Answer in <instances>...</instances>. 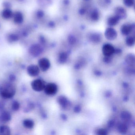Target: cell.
<instances>
[{
    "label": "cell",
    "instance_id": "30",
    "mask_svg": "<svg viewBox=\"0 0 135 135\" xmlns=\"http://www.w3.org/2000/svg\"><path fill=\"white\" fill-rule=\"evenodd\" d=\"M16 76L14 74H11L9 76V80L10 82H14L16 80Z\"/></svg>",
    "mask_w": 135,
    "mask_h": 135
},
{
    "label": "cell",
    "instance_id": "4",
    "mask_svg": "<svg viewBox=\"0 0 135 135\" xmlns=\"http://www.w3.org/2000/svg\"><path fill=\"white\" fill-rule=\"evenodd\" d=\"M102 51L105 57H111L115 53V49L111 44H105L102 47Z\"/></svg>",
    "mask_w": 135,
    "mask_h": 135
},
{
    "label": "cell",
    "instance_id": "26",
    "mask_svg": "<svg viewBox=\"0 0 135 135\" xmlns=\"http://www.w3.org/2000/svg\"><path fill=\"white\" fill-rule=\"evenodd\" d=\"M35 104L33 102H30L28 103L27 107L24 109V111L25 113H28L35 108Z\"/></svg>",
    "mask_w": 135,
    "mask_h": 135
},
{
    "label": "cell",
    "instance_id": "13",
    "mask_svg": "<svg viewBox=\"0 0 135 135\" xmlns=\"http://www.w3.org/2000/svg\"><path fill=\"white\" fill-rule=\"evenodd\" d=\"M57 101L58 103L63 109L68 108V106L70 104L69 101L66 97L62 95L58 97Z\"/></svg>",
    "mask_w": 135,
    "mask_h": 135
},
{
    "label": "cell",
    "instance_id": "2",
    "mask_svg": "<svg viewBox=\"0 0 135 135\" xmlns=\"http://www.w3.org/2000/svg\"><path fill=\"white\" fill-rule=\"evenodd\" d=\"M46 84L45 82L41 79H36L31 83V86L34 91L41 92L44 90Z\"/></svg>",
    "mask_w": 135,
    "mask_h": 135
},
{
    "label": "cell",
    "instance_id": "27",
    "mask_svg": "<svg viewBox=\"0 0 135 135\" xmlns=\"http://www.w3.org/2000/svg\"><path fill=\"white\" fill-rule=\"evenodd\" d=\"M124 4L128 7H132L135 3L134 0H123Z\"/></svg>",
    "mask_w": 135,
    "mask_h": 135
},
{
    "label": "cell",
    "instance_id": "7",
    "mask_svg": "<svg viewBox=\"0 0 135 135\" xmlns=\"http://www.w3.org/2000/svg\"><path fill=\"white\" fill-rule=\"evenodd\" d=\"M40 71L39 67L34 64L30 65L27 68V73L31 77L37 76L40 73Z\"/></svg>",
    "mask_w": 135,
    "mask_h": 135
},
{
    "label": "cell",
    "instance_id": "35",
    "mask_svg": "<svg viewBox=\"0 0 135 135\" xmlns=\"http://www.w3.org/2000/svg\"><path fill=\"white\" fill-rule=\"evenodd\" d=\"M85 1H88V0H85Z\"/></svg>",
    "mask_w": 135,
    "mask_h": 135
},
{
    "label": "cell",
    "instance_id": "32",
    "mask_svg": "<svg viewBox=\"0 0 135 135\" xmlns=\"http://www.w3.org/2000/svg\"><path fill=\"white\" fill-rule=\"evenodd\" d=\"M4 108V104L3 102L0 101V111L3 110Z\"/></svg>",
    "mask_w": 135,
    "mask_h": 135
},
{
    "label": "cell",
    "instance_id": "8",
    "mask_svg": "<svg viewBox=\"0 0 135 135\" xmlns=\"http://www.w3.org/2000/svg\"><path fill=\"white\" fill-rule=\"evenodd\" d=\"M43 49L38 44H35L31 46L29 49V53L34 57L38 56L42 53Z\"/></svg>",
    "mask_w": 135,
    "mask_h": 135
},
{
    "label": "cell",
    "instance_id": "17",
    "mask_svg": "<svg viewBox=\"0 0 135 135\" xmlns=\"http://www.w3.org/2000/svg\"><path fill=\"white\" fill-rule=\"evenodd\" d=\"M11 133V129L8 126L6 125L0 126V135H8Z\"/></svg>",
    "mask_w": 135,
    "mask_h": 135
},
{
    "label": "cell",
    "instance_id": "31",
    "mask_svg": "<svg viewBox=\"0 0 135 135\" xmlns=\"http://www.w3.org/2000/svg\"><path fill=\"white\" fill-rule=\"evenodd\" d=\"M12 37H10V40L12 41H16L18 39V38L16 36L12 35Z\"/></svg>",
    "mask_w": 135,
    "mask_h": 135
},
{
    "label": "cell",
    "instance_id": "12",
    "mask_svg": "<svg viewBox=\"0 0 135 135\" xmlns=\"http://www.w3.org/2000/svg\"><path fill=\"white\" fill-rule=\"evenodd\" d=\"M11 114L7 111H3L0 114V122H8L11 119Z\"/></svg>",
    "mask_w": 135,
    "mask_h": 135
},
{
    "label": "cell",
    "instance_id": "1",
    "mask_svg": "<svg viewBox=\"0 0 135 135\" xmlns=\"http://www.w3.org/2000/svg\"><path fill=\"white\" fill-rule=\"evenodd\" d=\"M16 93L15 86L11 82H4L0 84V96L4 99L12 98Z\"/></svg>",
    "mask_w": 135,
    "mask_h": 135
},
{
    "label": "cell",
    "instance_id": "3",
    "mask_svg": "<svg viewBox=\"0 0 135 135\" xmlns=\"http://www.w3.org/2000/svg\"><path fill=\"white\" fill-rule=\"evenodd\" d=\"M44 90L47 95H54L57 93L58 87L55 83L51 82L46 84Z\"/></svg>",
    "mask_w": 135,
    "mask_h": 135
},
{
    "label": "cell",
    "instance_id": "9",
    "mask_svg": "<svg viewBox=\"0 0 135 135\" xmlns=\"http://www.w3.org/2000/svg\"><path fill=\"white\" fill-rule=\"evenodd\" d=\"M115 16L120 20L124 19L127 17V12L125 9L121 6L116 7L114 10Z\"/></svg>",
    "mask_w": 135,
    "mask_h": 135
},
{
    "label": "cell",
    "instance_id": "21",
    "mask_svg": "<svg viewBox=\"0 0 135 135\" xmlns=\"http://www.w3.org/2000/svg\"><path fill=\"white\" fill-rule=\"evenodd\" d=\"M120 117L122 120L124 121H128L131 118V115L130 113L127 111H123L122 112Z\"/></svg>",
    "mask_w": 135,
    "mask_h": 135
},
{
    "label": "cell",
    "instance_id": "22",
    "mask_svg": "<svg viewBox=\"0 0 135 135\" xmlns=\"http://www.w3.org/2000/svg\"><path fill=\"white\" fill-rule=\"evenodd\" d=\"M68 54L66 52H63L60 54L59 56V61L60 63H63L65 62L68 59Z\"/></svg>",
    "mask_w": 135,
    "mask_h": 135
},
{
    "label": "cell",
    "instance_id": "34",
    "mask_svg": "<svg viewBox=\"0 0 135 135\" xmlns=\"http://www.w3.org/2000/svg\"><path fill=\"white\" fill-rule=\"evenodd\" d=\"M85 13V10L84 9H81L79 11V13L81 14V15H83Z\"/></svg>",
    "mask_w": 135,
    "mask_h": 135
},
{
    "label": "cell",
    "instance_id": "28",
    "mask_svg": "<svg viewBox=\"0 0 135 135\" xmlns=\"http://www.w3.org/2000/svg\"><path fill=\"white\" fill-rule=\"evenodd\" d=\"M68 41L70 44H74L76 43V39L75 37L73 35H69L68 37Z\"/></svg>",
    "mask_w": 135,
    "mask_h": 135
},
{
    "label": "cell",
    "instance_id": "10",
    "mask_svg": "<svg viewBox=\"0 0 135 135\" xmlns=\"http://www.w3.org/2000/svg\"><path fill=\"white\" fill-rule=\"evenodd\" d=\"M134 30V25L124 24L122 25L120 31L122 34L125 36H128L131 33L133 30Z\"/></svg>",
    "mask_w": 135,
    "mask_h": 135
},
{
    "label": "cell",
    "instance_id": "11",
    "mask_svg": "<svg viewBox=\"0 0 135 135\" xmlns=\"http://www.w3.org/2000/svg\"><path fill=\"white\" fill-rule=\"evenodd\" d=\"M89 39L93 43L98 44L101 42L102 40V36L98 33H91L89 36Z\"/></svg>",
    "mask_w": 135,
    "mask_h": 135
},
{
    "label": "cell",
    "instance_id": "23",
    "mask_svg": "<svg viewBox=\"0 0 135 135\" xmlns=\"http://www.w3.org/2000/svg\"><path fill=\"white\" fill-rule=\"evenodd\" d=\"M118 130L121 133H125L127 131V127L125 124L120 123L118 125Z\"/></svg>",
    "mask_w": 135,
    "mask_h": 135
},
{
    "label": "cell",
    "instance_id": "15",
    "mask_svg": "<svg viewBox=\"0 0 135 135\" xmlns=\"http://www.w3.org/2000/svg\"><path fill=\"white\" fill-rule=\"evenodd\" d=\"M23 124L25 128L32 129L35 126V122L33 120L30 119H25L23 122Z\"/></svg>",
    "mask_w": 135,
    "mask_h": 135
},
{
    "label": "cell",
    "instance_id": "25",
    "mask_svg": "<svg viewBox=\"0 0 135 135\" xmlns=\"http://www.w3.org/2000/svg\"><path fill=\"white\" fill-rule=\"evenodd\" d=\"M20 105L19 102L17 101H14L12 102V109L13 111H16L19 110V109L20 108Z\"/></svg>",
    "mask_w": 135,
    "mask_h": 135
},
{
    "label": "cell",
    "instance_id": "6",
    "mask_svg": "<svg viewBox=\"0 0 135 135\" xmlns=\"http://www.w3.org/2000/svg\"><path fill=\"white\" fill-rule=\"evenodd\" d=\"M38 65L39 68L43 72L47 71L51 65L49 60L46 57L40 59L38 61Z\"/></svg>",
    "mask_w": 135,
    "mask_h": 135
},
{
    "label": "cell",
    "instance_id": "29",
    "mask_svg": "<svg viewBox=\"0 0 135 135\" xmlns=\"http://www.w3.org/2000/svg\"><path fill=\"white\" fill-rule=\"evenodd\" d=\"M97 134L99 135H106L108 134V132L106 130L103 128H101L98 130Z\"/></svg>",
    "mask_w": 135,
    "mask_h": 135
},
{
    "label": "cell",
    "instance_id": "14",
    "mask_svg": "<svg viewBox=\"0 0 135 135\" xmlns=\"http://www.w3.org/2000/svg\"><path fill=\"white\" fill-rule=\"evenodd\" d=\"M119 19L114 15V16L110 17L108 18L107 24L110 27H113L117 25V24L119 23Z\"/></svg>",
    "mask_w": 135,
    "mask_h": 135
},
{
    "label": "cell",
    "instance_id": "24",
    "mask_svg": "<svg viewBox=\"0 0 135 135\" xmlns=\"http://www.w3.org/2000/svg\"><path fill=\"white\" fill-rule=\"evenodd\" d=\"M13 14H12V12L9 10V9H6L5 10H4L3 11V13H2V16H3V17L5 19H9V18H11Z\"/></svg>",
    "mask_w": 135,
    "mask_h": 135
},
{
    "label": "cell",
    "instance_id": "18",
    "mask_svg": "<svg viewBox=\"0 0 135 135\" xmlns=\"http://www.w3.org/2000/svg\"><path fill=\"white\" fill-rule=\"evenodd\" d=\"M14 22L16 24L22 23L23 21V16L22 14L20 12L15 13L14 16Z\"/></svg>",
    "mask_w": 135,
    "mask_h": 135
},
{
    "label": "cell",
    "instance_id": "19",
    "mask_svg": "<svg viewBox=\"0 0 135 135\" xmlns=\"http://www.w3.org/2000/svg\"><path fill=\"white\" fill-rule=\"evenodd\" d=\"M100 13L97 9H94L90 14V18L93 21H96L99 20L100 19Z\"/></svg>",
    "mask_w": 135,
    "mask_h": 135
},
{
    "label": "cell",
    "instance_id": "33",
    "mask_svg": "<svg viewBox=\"0 0 135 135\" xmlns=\"http://www.w3.org/2000/svg\"><path fill=\"white\" fill-rule=\"evenodd\" d=\"M74 111L76 112H79L81 111V108L79 106H77L75 108H74Z\"/></svg>",
    "mask_w": 135,
    "mask_h": 135
},
{
    "label": "cell",
    "instance_id": "16",
    "mask_svg": "<svg viewBox=\"0 0 135 135\" xmlns=\"http://www.w3.org/2000/svg\"><path fill=\"white\" fill-rule=\"evenodd\" d=\"M125 61L129 66H134L135 57L132 54H128L125 58Z\"/></svg>",
    "mask_w": 135,
    "mask_h": 135
},
{
    "label": "cell",
    "instance_id": "20",
    "mask_svg": "<svg viewBox=\"0 0 135 135\" xmlns=\"http://www.w3.org/2000/svg\"><path fill=\"white\" fill-rule=\"evenodd\" d=\"M135 42V38L133 36H128L126 40V43L129 47H132L134 46Z\"/></svg>",
    "mask_w": 135,
    "mask_h": 135
},
{
    "label": "cell",
    "instance_id": "5",
    "mask_svg": "<svg viewBox=\"0 0 135 135\" xmlns=\"http://www.w3.org/2000/svg\"><path fill=\"white\" fill-rule=\"evenodd\" d=\"M104 35L107 39L112 41L115 40L117 38L118 34L117 31L114 28L109 27L106 29Z\"/></svg>",
    "mask_w": 135,
    "mask_h": 135
}]
</instances>
